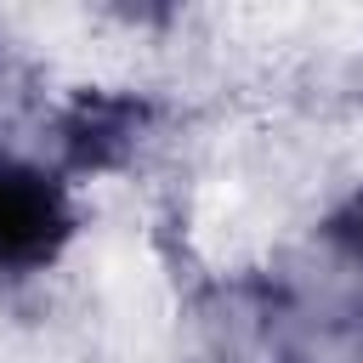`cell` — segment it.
Instances as JSON below:
<instances>
[{"mask_svg":"<svg viewBox=\"0 0 363 363\" xmlns=\"http://www.w3.org/2000/svg\"><path fill=\"white\" fill-rule=\"evenodd\" d=\"M62 216L57 193L28 170H0V261H34L51 250Z\"/></svg>","mask_w":363,"mask_h":363,"instance_id":"1","label":"cell"}]
</instances>
